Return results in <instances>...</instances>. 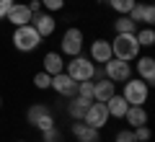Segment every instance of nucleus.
<instances>
[{
  "label": "nucleus",
  "instance_id": "1",
  "mask_svg": "<svg viewBox=\"0 0 155 142\" xmlns=\"http://www.w3.org/2000/svg\"><path fill=\"white\" fill-rule=\"evenodd\" d=\"M111 41V54L116 57V60H124V62H134L140 57V47L137 39H134V34H116L114 39H109Z\"/></svg>",
  "mask_w": 155,
  "mask_h": 142
},
{
  "label": "nucleus",
  "instance_id": "2",
  "mask_svg": "<svg viewBox=\"0 0 155 142\" xmlns=\"http://www.w3.org/2000/svg\"><path fill=\"white\" fill-rule=\"evenodd\" d=\"M11 41H13V47H16V52H21V54H28V52L39 49L44 39L39 36V31L31 26V23H26V26H16V28H13Z\"/></svg>",
  "mask_w": 155,
  "mask_h": 142
},
{
  "label": "nucleus",
  "instance_id": "3",
  "mask_svg": "<svg viewBox=\"0 0 155 142\" xmlns=\"http://www.w3.org/2000/svg\"><path fill=\"white\" fill-rule=\"evenodd\" d=\"M122 96L129 106H145L150 98V85L140 78H129L122 83Z\"/></svg>",
  "mask_w": 155,
  "mask_h": 142
},
{
  "label": "nucleus",
  "instance_id": "4",
  "mask_svg": "<svg viewBox=\"0 0 155 142\" xmlns=\"http://www.w3.org/2000/svg\"><path fill=\"white\" fill-rule=\"evenodd\" d=\"M65 72H67L75 83H80V80H93V75H96V62H91L88 57H83V54L70 57V62H65Z\"/></svg>",
  "mask_w": 155,
  "mask_h": 142
},
{
  "label": "nucleus",
  "instance_id": "5",
  "mask_svg": "<svg viewBox=\"0 0 155 142\" xmlns=\"http://www.w3.org/2000/svg\"><path fill=\"white\" fill-rule=\"evenodd\" d=\"M83 44H85V36L78 26H70L65 34H62V41H60V54H67V57H78L83 54Z\"/></svg>",
  "mask_w": 155,
  "mask_h": 142
},
{
  "label": "nucleus",
  "instance_id": "6",
  "mask_svg": "<svg viewBox=\"0 0 155 142\" xmlns=\"http://www.w3.org/2000/svg\"><path fill=\"white\" fill-rule=\"evenodd\" d=\"M104 75L109 78L111 83H124V80H129V78L134 75V70H132V62L111 57L109 62H104Z\"/></svg>",
  "mask_w": 155,
  "mask_h": 142
},
{
  "label": "nucleus",
  "instance_id": "7",
  "mask_svg": "<svg viewBox=\"0 0 155 142\" xmlns=\"http://www.w3.org/2000/svg\"><path fill=\"white\" fill-rule=\"evenodd\" d=\"M109 111H106V104H98V101H93V104L85 109V116H83V121L88 127H93V129H104L106 124H109Z\"/></svg>",
  "mask_w": 155,
  "mask_h": 142
},
{
  "label": "nucleus",
  "instance_id": "8",
  "mask_svg": "<svg viewBox=\"0 0 155 142\" xmlns=\"http://www.w3.org/2000/svg\"><path fill=\"white\" fill-rule=\"evenodd\" d=\"M31 26L39 31V36L41 39H49L52 34L57 31V18H54V13H34V18H31Z\"/></svg>",
  "mask_w": 155,
  "mask_h": 142
},
{
  "label": "nucleus",
  "instance_id": "9",
  "mask_svg": "<svg viewBox=\"0 0 155 142\" xmlns=\"http://www.w3.org/2000/svg\"><path fill=\"white\" fill-rule=\"evenodd\" d=\"M31 18H34V13L28 11L26 3H13V5L8 8V13H5V21L11 23L13 28H16V26H26V23H31Z\"/></svg>",
  "mask_w": 155,
  "mask_h": 142
},
{
  "label": "nucleus",
  "instance_id": "10",
  "mask_svg": "<svg viewBox=\"0 0 155 142\" xmlns=\"http://www.w3.org/2000/svg\"><path fill=\"white\" fill-rule=\"evenodd\" d=\"M111 57L114 54H111V41L109 39L98 36V39L91 41V49H88V60L91 62H101V65H104V62H109Z\"/></svg>",
  "mask_w": 155,
  "mask_h": 142
},
{
  "label": "nucleus",
  "instance_id": "11",
  "mask_svg": "<svg viewBox=\"0 0 155 142\" xmlns=\"http://www.w3.org/2000/svg\"><path fill=\"white\" fill-rule=\"evenodd\" d=\"M127 16L132 18L137 26H140V23H145V26H153V23H155V5H153V3H134L132 11H129Z\"/></svg>",
  "mask_w": 155,
  "mask_h": 142
},
{
  "label": "nucleus",
  "instance_id": "12",
  "mask_svg": "<svg viewBox=\"0 0 155 142\" xmlns=\"http://www.w3.org/2000/svg\"><path fill=\"white\" fill-rule=\"evenodd\" d=\"M49 88L54 93H60V96H65V98H70V96H75V91H78V83L72 80L67 72H57V75H52V83H49Z\"/></svg>",
  "mask_w": 155,
  "mask_h": 142
},
{
  "label": "nucleus",
  "instance_id": "13",
  "mask_svg": "<svg viewBox=\"0 0 155 142\" xmlns=\"http://www.w3.org/2000/svg\"><path fill=\"white\" fill-rule=\"evenodd\" d=\"M134 62H137V65H134L132 70L137 72V78H140V80H145L147 85H153V83H155V60L150 54H140Z\"/></svg>",
  "mask_w": 155,
  "mask_h": 142
},
{
  "label": "nucleus",
  "instance_id": "14",
  "mask_svg": "<svg viewBox=\"0 0 155 142\" xmlns=\"http://www.w3.org/2000/svg\"><path fill=\"white\" fill-rule=\"evenodd\" d=\"M70 132H72V137L78 142H101V129H93L85 121H72Z\"/></svg>",
  "mask_w": 155,
  "mask_h": 142
},
{
  "label": "nucleus",
  "instance_id": "15",
  "mask_svg": "<svg viewBox=\"0 0 155 142\" xmlns=\"http://www.w3.org/2000/svg\"><path fill=\"white\" fill-rule=\"evenodd\" d=\"M91 104H93L91 98H83V96H70V101H67L65 111H67V116H70L72 121H83L85 109H88Z\"/></svg>",
  "mask_w": 155,
  "mask_h": 142
},
{
  "label": "nucleus",
  "instance_id": "16",
  "mask_svg": "<svg viewBox=\"0 0 155 142\" xmlns=\"http://www.w3.org/2000/svg\"><path fill=\"white\" fill-rule=\"evenodd\" d=\"M114 93H116V83H111L109 78H98V80H93V101L106 104Z\"/></svg>",
  "mask_w": 155,
  "mask_h": 142
},
{
  "label": "nucleus",
  "instance_id": "17",
  "mask_svg": "<svg viewBox=\"0 0 155 142\" xmlns=\"http://www.w3.org/2000/svg\"><path fill=\"white\" fill-rule=\"evenodd\" d=\"M41 70L47 75H57V72H65V60H62L60 52H47L41 57Z\"/></svg>",
  "mask_w": 155,
  "mask_h": 142
},
{
  "label": "nucleus",
  "instance_id": "18",
  "mask_svg": "<svg viewBox=\"0 0 155 142\" xmlns=\"http://www.w3.org/2000/svg\"><path fill=\"white\" fill-rule=\"evenodd\" d=\"M127 109H129V104L124 101V96H122V93H114V96H111V98L106 101V111H109V116H111V119H124Z\"/></svg>",
  "mask_w": 155,
  "mask_h": 142
},
{
  "label": "nucleus",
  "instance_id": "19",
  "mask_svg": "<svg viewBox=\"0 0 155 142\" xmlns=\"http://www.w3.org/2000/svg\"><path fill=\"white\" fill-rule=\"evenodd\" d=\"M124 121L129 124V129L147 124V111H145V106H129L127 114H124Z\"/></svg>",
  "mask_w": 155,
  "mask_h": 142
},
{
  "label": "nucleus",
  "instance_id": "20",
  "mask_svg": "<svg viewBox=\"0 0 155 142\" xmlns=\"http://www.w3.org/2000/svg\"><path fill=\"white\" fill-rule=\"evenodd\" d=\"M44 114H49V106H47V104H31V106L26 109V121H28V127H34Z\"/></svg>",
  "mask_w": 155,
  "mask_h": 142
},
{
  "label": "nucleus",
  "instance_id": "21",
  "mask_svg": "<svg viewBox=\"0 0 155 142\" xmlns=\"http://www.w3.org/2000/svg\"><path fill=\"white\" fill-rule=\"evenodd\" d=\"M137 28H140V26H137L129 16H116V21H114V31H116V34H134Z\"/></svg>",
  "mask_w": 155,
  "mask_h": 142
},
{
  "label": "nucleus",
  "instance_id": "22",
  "mask_svg": "<svg viewBox=\"0 0 155 142\" xmlns=\"http://www.w3.org/2000/svg\"><path fill=\"white\" fill-rule=\"evenodd\" d=\"M134 39H137L140 47H153L155 44V28L153 26H142L134 31Z\"/></svg>",
  "mask_w": 155,
  "mask_h": 142
},
{
  "label": "nucleus",
  "instance_id": "23",
  "mask_svg": "<svg viewBox=\"0 0 155 142\" xmlns=\"http://www.w3.org/2000/svg\"><path fill=\"white\" fill-rule=\"evenodd\" d=\"M134 3H137V0H106V5H109L116 16H127Z\"/></svg>",
  "mask_w": 155,
  "mask_h": 142
},
{
  "label": "nucleus",
  "instance_id": "24",
  "mask_svg": "<svg viewBox=\"0 0 155 142\" xmlns=\"http://www.w3.org/2000/svg\"><path fill=\"white\" fill-rule=\"evenodd\" d=\"M41 142H65V134L60 132V127H52V129H44L41 132Z\"/></svg>",
  "mask_w": 155,
  "mask_h": 142
},
{
  "label": "nucleus",
  "instance_id": "25",
  "mask_svg": "<svg viewBox=\"0 0 155 142\" xmlns=\"http://www.w3.org/2000/svg\"><path fill=\"white\" fill-rule=\"evenodd\" d=\"M75 96H83V98H91V101H93V80H80V83H78Z\"/></svg>",
  "mask_w": 155,
  "mask_h": 142
},
{
  "label": "nucleus",
  "instance_id": "26",
  "mask_svg": "<svg viewBox=\"0 0 155 142\" xmlns=\"http://www.w3.org/2000/svg\"><path fill=\"white\" fill-rule=\"evenodd\" d=\"M49 83H52V75H47L44 70L34 75V85H36V91H49Z\"/></svg>",
  "mask_w": 155,
  "mask_h": 142
},
{
  "label": "nucleus",
  "instance_id": "27",
  "mask_svg": "<svg viewBox=\"0 0 155 142\" xmlns=\"http://www.w3.org/2000/svg\"><path fill=\"white\" fill-rule=\"evenodd\" d=\"M54 124H57V121H54V114H52V111H49V114H44V116H41V119L36 121V124H34V129L44 132V129H52V127H54Z\"/></svg>",
  "mask_w": 155,
  "mask_h": 142
},
{
  "label": "nucleus",
  "instance_id": "28",
  "mask_svg": "<svg viewBox=\"0 0 155 142\" xmlns=\"http://www.w3.org/2000/svg\"><path fill=\"white\" fill-rule=\"evenodd\" d=\"M39 3H41V11L47 13H57L65 8V0H39Z\"/></svg>",
  "mask_w": 155,
  "mask_h": 142
},
{
  "label": "nucleus",
  "instance_id": "29",
  "mask_svg": "<svg viewBox=\"0 0 155 142\" xmlns=\"http://www.w3.org/2000/svg\"><path fill=\"white\" fill-rule=\"evenodd\" d=\"M132 134H134V140H137V142H147L150 137H153V132H150L147 124H142V127H134Z\"/></svg>",
  "mask_w": 155,
  "mask_h": 142
},
{
  "label": "nucleus",
  "instance_id": "30",
  "mask_svg": "<svg viewBox=\"0 0 155 142\" xmlns=\"http://www.w3.org/2000/svg\"><path fill=\"white\" fill-rule=\"evenodd\" d=\"M114 142H137V140H134L132 129H129V127H127V129H119V132H116V134H114Z\"/></svg>",
  "mask_w": 155,
  "mask_h": 142
},
{
  "label": "nucleus",
  "instance_id": "31",
  "mask_svg": "<svg viewBox=\"0 0 155 142\" xmlns=\"http://www.w3.org/2000/svg\"><path fill=\"white\" fill-rule=\"evenodd\" d=\"M13 3H16V0H0V21H3V18H5V13H8V8H11Z\"/></svg>",
  "mask_w": 155,
  "mask_h": 142
},
{
  "label": "nucleus",
  "instance_id": "32",
  "mask_svg": "<svg viewBox=\"0 0 155 142\" xmlns=\"http://www.w3.org/2000/svg\"><path fill=\"white\" fill-rule=\"evenodd\" d=\"M26 5H28L31 13H41V3H39V0H31V3H26Z\"/></svg>",
  "mask_w": 155,
  "mask_h": 142
},
{
  "label": "nucleus",
  "instance_id": "33",
  "mask_svg": "<svg viewBox=\"0 0 155 142\" xmlns=\"http://www.w3.org/2000/svg\"><path fill=\"white\" fill-rule=\"evenodd\" d=\"M16 142H28V140H16Z\"/></svg>",
  "mask_w": 155,
  "mask_h": 142
},
{
  "label": "nucleus",
  "instance_id": "34",
  "mask_svg": "<svg viewBox=\"0 0 155 142\" xmlns=\"http://www.w3.org/2000/svg\"><path fill=\"white\" fill-rule=\"evenodd\" d=\"M96 3H106V0H96Z\"/></svg>",
  "mask_w": 155,
  "mask_h": 142
},
{
  "label": "nucleus",
  "instance_id": "35",
  "mask_svg": "<svg viewBox=\"0 0 155 142\" xmlns=\"http://www.w3.org/2000/svg\"><path fill=\"white\" fill-rule=\"evenodd\" d=\"M0 106H3V98H0Z\"/></svg>",
  "mask_w": 155,
  "mask_h": 142
}]
</instances>
